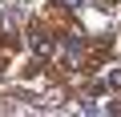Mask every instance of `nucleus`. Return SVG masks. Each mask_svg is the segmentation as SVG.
<instances>
[{
	"label": "nucleus",
	"mask_w": 121,
	"mask_h": 117,
	"mask_svg": "<svg viewBox=\"0 0 121 117\" xmlns=\"http://www.w3.org/2000/svg\"><path fill=\"white\" fill-rule=\"evenodd\" d=\"M28 44H32L36 56H52V36H48L44 28H32V32H28Z\"/></svg>",
	"instance_id": "f03ea898"
},
{
	"label": "nucleus",
	"mask_w": 121,
	"mask_h": 117,
	"mask_svg": "<svg viewBox=\"0 0 121 117\" xmlns=\"http://www.w3.org/2000/svg\"><path fill=\"white\" fill-rule=\"evenodd\" d=\"M60 48H65V61H77V56L85 52V36L81 32H65L60 36Z\"/></svg>",
	"instance_id": "f257e3e1"
},
{
	"label": "nucleus",
	"mask_w": 121,
	"mask_h": 117,
	"mask_svg": "<svg viewBox=\"0 0 121 117\" xmlns=\"http://www.w3.org/2000/svg\"><path fill=\"white\" fill-rule=\"evenodd\" d=\"M105 85H113V89H121V69H113V73H109V77H105V81H97V85H93V89H97V93H101V89H105Z\"/></svg>",
	"instance_id": "7ed1b4c3"
}]
</instances>
